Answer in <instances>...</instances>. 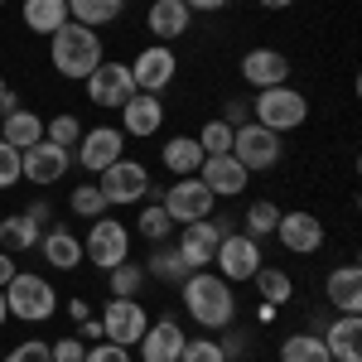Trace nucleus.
Listing matches in <instances>:
<instances>
[{"label":"nucleus","instance_id":"41","mask_svg":"<svg viewBox=\"0 0 362 362\" xmlns=\"http://www.w3.org/2000/svg\"><path fill=\"white\" fill-rule=\"evenodd\" d=\"M49 358H54V362H83L87 358V343H83V338H58V343H49Z\"/></svg>","mask_w":362,"mask_h":362},{"label":"nucleus","instance_id":"13","mask_svg":"<svg viewBox=\"0 0 362 362\" xmlns=\"http://www.w3.org/2000/svg\"><path fill=\"white\" fill-rule=\"evenodd\" d=\"M145 329H150V314H145L140 300H107V309H102V338H112L121 348H136Z\"/></svg>","mask_w":362,"mask_h":362},{"label":"nucleus","instance_id":"54","mask_svg":"<svg viewBox=\"0 0 362 362\" xmlns=\"http://www.w3.org/2000/svg\"><path fill=\"white\" fill-rule=\"evenodd\" d=\"M0 92H5V73H0Z\"/></svg>","mask_w":362,"mask_h":362},{"label":"nucleus","instance_id":"25","mask_svg":"<svg viewBox=\"0 0 362 362\" xmlns=\"http://www.w3.org/2000/svg\"><path fill=\"white\" fill-rule=\"evenodd\" d=\"M160 160H165V169L174 174V179H184V174H198L203 145H198L194 136H169L165 145H160Z\"/></svg>","mask_w":362,"mask_h":362},{"label":"nucleus","instance_id":"33","mask_svg":"<svg viewBox=\"0 0 362 362\" xmlns=\"http://www.w3.org/2000/svg\"><path fill=\"white\" fill-rule=\"evenodd\" d=\"M256 290H261V300H266V305H290V295H295V285H290V276H285V271H276V266H261V271H256Z\"/></svg>","mask_w":362,"mask_h":362},{"label":"nucleus","instance_id":"14","mask_svg":"<svg viewBox=\"0 0 362 362\" xmlns=\"http://www.w3.org/2000/svg\"><path fill=\"white\" fill-rule=\"evenodd\" d=\"M121 155H126V136H121V126H92V131H83V140H78V165H83L87 174L112 169Z\"/></svg>","mask_w":362,"mask_h":362},{"label":"nucleus","instance_id":"12","mask_svg":"<svg viewBox=\"0 0 362 362\" xmlns=\"http://www.w3.org/2000/svg\"><path fill=\"white\" fill-rule=\"evenodd\" d=\"M213 266H218V276H223L227 285L251 280L256 271H261V242H256V237H247V232H227L223 242H218Z\"/></svg>","mask_w":362,"mask_h":362},{"label":"nucleus","instance_id":"20","mask_svg":"<svg viewBox=\"0 0 362 362\" xmlns=\"http://www.w3.org/2000/svg\"><path fill=\"white\" fill-rule=\"evenodd\" d=\"M165 126V102L160 97H150V92H136L126 107H121V136H155Z\"/></svg>","mask_w":362,"mask_h":362},{"label":"nucleus","instance_id":"55","mask_svg":"<svg viewBox=\"0 0 362 362\" xmlns=\"http://www.w3.org/2000/svg\"><path fill=\"white\" fill-rule=\"evenodd\" d=\"M0 5H5V0H0Z\"/></svg>","mask_w":362,"mask_h":362},{"label":"nucleus","instance_id":"19","mask_svg":"<svg viewBox=\"0 0 362 362\" xmlns=\"http://www.w3.org/2000/svg\"><path fill=\"white\" fill-rule=\"evenodd\" d=\"M145 25H150V34H155V44H174V39L189 34L194 10H189L184 0H155V5L145 10Z\"/></svg>","mask_w":362,"mask_h":362},{"label":"nucleus","instance_id":"45","mask_svg":"<svg viewBox=\"0 0 362 362\" xmlns=\"http://www.w3.org/2000/svg\"><path fill=\"white\" fill-rule=\"evenodd\" d=\"M223 121H227V126H247V121H251V102L232 97V102H227V112H223Z\"/></svg>","mask_w":362,"mask_h":362},{"label":"nucleus","instance_id":"53","mask_svg":"<svg viewBox=\"0 0 362 362\" xmlns=\"http://www.w3.org/2000/svg\"><path fill=\"white\" fill-rule=\"evenodd\" d=\"M5 319H10V309H5V290H0V324H5Z\"/></svg>","mask_w":362,"mask_h":362},{"label":"nucleus","instance_id":"30","mask_svg":"<svg viewBox=\"0 0 362 362\" xmlns=\"http://www.w3.org/2000/svg\"><path fill=\"white\" fill-rule=\"evenodd\" d=\"M280 362H334L319 334H290L280 343Z\"/></svg>","mask_w":362,"mask_h":362},{"label":"nucleus","instance_id":"44","mask_svg":"<svg viewBox=\"0 0 362 362\" xmlns=\"http://www.w3.org/2000/svg\"><path fill=\"white\" fill-rule=\"evenodd\" d=\"M218 348H223V358H227V362H232V358H242V353H247V334H237V329L227 324V338L218 343Z\"/></svg>","mask_w":362,"mask_h":362},{"label":"nucleus","instance_id":"8","mask_svg":"<svg viewBox=\"0 0 362 362\" xmlns=\"http://www.w3.org/2000/svg\"><path fill=\"white\" fill-rule=\"evenodd\" d=\"M102 198H107V208H131V203H140V198L150 194V169L140 165V160H116L112 169H102Z\"/></svg>","mask_w":362,"mask_h":362},{"label":"nucleus","instance_id":"46","mask_svg":"<svg viewBox=\"0 0 362 362\" xmlns=\"http://www.w3.org/2000/svg\"><path fill=\"white\" fill-rule=\"evenodd\" d=\"M15 271H20V266H15V256H10V251H0V290L15 280Z\"/></svg>","mask_w":362,"mask_h":362},{"label":"nucleus","instance_id":"27","mask_svg":"<svg viewBox=\"0 0 362 362\" xmlns=\"http://www.w3.org/2000/svg\"><path fill=\"white\" fill-rule=\"evenodd\" d=\"M39 223H29L25 213H10L5 223H0V251H10V256H25V251L39 247Z\"/></svg>","mask_w":362,"mask_h":362},{"label":"nucleus","instance_id":"37","mask_svg":"<svg viewBox=\"0 0 362 362\" xmlns=\"http://www.w3.org/2000/svg\"><path fill=\"white\" fill-rule=\"evenodd\" d=\"M44 140H54V145H63V150H73V145L83 140V126H78V116L58 112L54 121H44Z\"/></svg>","mask_w":362,"mask_h":362},{"label":"nucleus","instance_id":"6","mask_svg":"<svg viewBox=\"0 0 362 362\" xmlns=\"http://www.w3.org/2000/svg\"><path fill=\"white\" fill-rule=\"evenodd\" d=\"M227 232H232V218H198V223H184V232H179V261L189 266V276L194 271H208L213 266V256H218V242H223Z\"/></svg>","mask_w":362,"mask_h":362},{"label":"nucleus","instance_id":"52","mask_svg":"<svg viewBox=\"0 0 362 362\" xmlns=\"http://www.w3.org/2000/svg\"><path fill=\"white\" fill-rule=\"evenodd\" d=\"M256 5H261V10H290L295 0H256Z\"/></svg>","mask_w":362,"mask_h":362},{"label":"nucleus","instance_id":"47","mask_svg":"<svg viewBox=\"0 0 362 362\" xmlns=\"http://www.w3.org/2000/svg\"><path fill=\"white\" fill-rule=\"evenodd\" d=\"M29 223H49V218H54V208H49V203H44V198H39V203H29V213H25Z\"/></svg>","mask_w":362,"mask_h":362},{"label":"nucleus","instance_id":"36","mask_svg":"<svg viewBox=\"0 0 362 362\" xmlns=\"http://www.w3.org/2000/svg\"><path fill=\"white\" fill-rule=\"evenodd\" d=\"M232 131H237V126H227V121H218V116H213V121H208L194 140L203 145V155H232Z\"/></svg>","mask_w":362,"mask_h":362},{"label":"nucleus","instance_id":"4","mask_svg":"<svg viewBox=\"0 0 362 362\" xmlns=\"http://www.w3.org/2000/svg\"><path fill=\"white\" fill-rule=\"evenodd\" d=\"M5 309L25 324H44L58 314V290L34 271H15V280L5 285Z\"/></svg>","mask_w":362,"mask_h":362},{"label":"nucleus","instance_id":"26","mask_svg":"<svg viewBox=\"0 0 362 362\" xmlns=\"http://www.w3.org/2000/svg\"><path fill=\"white\" fill-rule=\"evenodd\" d=\"M0 140H5V145H15V150L25 155L29 145H39V140H44V121H39L34 112H25V107H20V112L0 116Z\"/></svg>","mask_w":362,"mask_h":362},{"label":"nucleus","instance_id":"15","mask_svg":"<svg viewBox=\"0 0 362 362\" xmlns=\"http://www.w3.org/2000/svg\"><path fill=\"white\" fill-rule=\"evenodd\" d=\"M68 165H73V155L63 145L39 140V145H29L25 155H20V179H29V184H63Z\"/></svg>","mask_w":362,"mask_h":362},{"label":"nucleus","instance_id":"3","mask_svg":"<svg viewBox=\"0 0 362 362\" xmlns=\"http://www.w3.org/2000/svg\"><path fill=\"white\" fill-rule=\"evenodd\" d=\"M251 121H256V126H266V131H276V136L295 131V126H305V121H309L305 92H300V87H290V83L261 87V92H256V102H251Z\"/></svg>","mask_w":362,"mask_h":362},{"label":"nucleus","instance_id":"1","mask_svg":"<svg viewBox=\"0 0 362 362\" xmlns=\"http://www.w3.org/2000/svg\"><path fill=\"white\" fill-rule=\"evenodd\" d=\"M184 309H189V319L198 329L218 334L237 319V295L218 271H194V276H184Z\"/></svg>","mask_w":362,"mask_h":362},{"label":"nucleus","instance_id":"11","mask_svg":"<svg viewBox=\"0 0 362 362\" xmlns=\"http://www.w3.org/2000/svg\"><path fill=\"white\" fill-rule=\"evenodd\" d=\"M131 68V83L136 92H150V97H160L174 78H179V54L169 49V44H150V49H140L136 63H126Z\"/></svg>","mask_w":362,"mask_h":362},{"label":"nucleus","instance_id":"29","mask_svg":"<svg viewBox=\"0 0 362 362\" xmlns=\"http://www.w3.org/2000/svg\"><path fill=\"white\" fill-rule=\"evenodd\" d=\"M68 20V0H25V29L34 34H54Z\"/></svg>","mask_w":362,"mask_h":362},{"label":"nucleus","instance_id":"18","mask_svg":"<svg viewBox=\"0 0 362 362\" xmlns=\"http://www.w3.org/2000/svg\"><path fill=\"white\" fill-rule=\"evenodd\" d=\"M198 179L213 189V198H237L247 189V169L237 165L232 155H203V165H198Z\"/></svg>","mask_w":362,"mask_h":362},{"label":"nucleus","instance_id":"9","mask_svg":"<svg viewBox=\"0 0 362 362\" xmlns=\"http://www.w3.org/2000/svg\"><path fill=\"white\" fill-rule=\"evenodd\" d=\"M87 97L92 107H107V112H121L131 97H136V83H131V68L116 63V58H102L92 73H87Z\"/></svg>","mask_w":362,"mask_h":362},{"label":"nucleus","instance_id":"24","mask_svg":"<svg viewBox=\"0 0 362 362\" xmlns=\"http://www.w3.org/2000/svg\"><path fill=\"white\" fill-rule=\"evenodd\" d=\"M39 251H44V261H49L54 271H78V266H83V242H78L68 227L44 232V237H39Z\"/></svg>","mask_w":362,"mask_h":362},{"label":"nucleus","instance_id":"5","mask_svg":"<svg viewBox=\"0 0 362 362\" xmlns=\"http://www.w3.org/2000/svg\"><path fill=\"white\" fill-rule=\"evenodd\" d=\"M83 261H92L97 271H116L121 261H131V227L107 218V213L92 218L87 242H83Z\"/></svg>","mask_w":362,"mask_h":362},{"label":"nucleus","instance_id":"35","mask_svg":"<svg viewBox=\"0 0 362 362\" xmlns=\"http://www.w3.org/2000/svg\"><path fill=\"white\" fill-rule=\"evenodd\" d=\"M174 218L165 213V203H150V208H140V237L145 242H169V232H174Z\"/></svg>","mask_w":362,"mask_h":362},{"label":"nucleus","instance_id":"22","mask_svg":"<svg viewBox=\"0 0 362 362\" xmlns=\"http://www.w3.org/2000/svg\"><path fill=\"white\" fill-rule=\"evenodd\" d=\"M319 338H324V348H329L334 362H362V319L358 314H338Z\"/></svg>","mask_w":362,"mask_h":362},{"label":"nucleus","instance_id":"28","mask_svg":"<svg viewBox=\"0 0 362 362\" xmlns=\"http://www.w3.org/2000/svg\"><path fill=\"white\" fill-rule=\"evenodd\" d=\"M121 10H126V0H68V20H78L87 29L121 20Z\"/></svg>","mask_w":362,"mask_h":362},{"label":"nucleus","instance_id":"39","mask_svg":"<svg viewBox=\"0 0 362 362\" xmlns=\"http://www.w3.org/2000/svg\"><path fill=\"white\" fill-rule=\"evenodd\" d=\"M179 362H227V358H223V348H218V338H184Z\"/></svg>","mask_w":362,"mask_h":362},{"label":"nucleus","instance_id":"2","mask_svg":"<svg viewBox=\"0 0 362 362\" xmlns=\"http://www.w3.org/2000/svg\"><path fill=\"white\" fill-rule=\"evenodd\" d=\"M49 58H54V68L63 78L87 83V73L102 63V39H97V29L78 25V20H63V29L49 34Z\"/></svg>","mask_w":362,"mask_h":362},{"label":"nucleus","instance_id":"7","mask_svg":"<svg viewBox=\"0 0 362 362\" xmlns=\"http://www.w3.org/2000/svg\"><path fill=\"white\" fill-rule=\"evenodd\" d=\"M280 136L276 131H266V126H256V121H247V126H237L232 131V160L247 169V174H261V169H276L280 165Z\"/></svg>","mask_w":362,"mask_h":362},{"label":"nucleus","instance_id":"50","mask_svg":"<svg viewBox=\"0 0 362 362\" xmlns=\"http://www.w3.org/2000/svg\"><path fill=\"white\" fill-rule=\"evenodd\" d=\"M10 112H20V97L5 87V92H0V116H10Z\"/></svg>","mask_w":362,"mask_h":362},{"label":"nucleus","instance_id":"17","mask_svg":"<svg viewBox=\"0 0 362 362\" xmlns=\"http://www.w3.org/2000/svg\"><path fill=\"white\" fill-rule=\"evenodd\" d=\"M184 329H179V319H155L145 334H140V362H179V348H184Z\"/></svg>","mask_w":362,"mask_h":362},{"label":"nucleus","instance_id":"32","mask_svg":"<svg viewBox=\"0 0 362 362\" xmlns=\"http://www.w3.org/2000/svg\"><path fill=\"white\" fill-rule=\"evenodd\" d=\"M145 276H155V280H184L189 276V266L179 261V251L174 247H165V242H155V251H150V261H145Z\"/></svg>","mask_w":362,"mask_h":362},{"label":"nucleus","instance_id":"48","mask_svg":"<svg viewBox=\"0 0 362 362\" xmlns=\"http://www.w3.org/2000/svg\"><path fill=\"white\" fill-rule=\"evenodd\" d=\"M78 338H97V343H102V319H83V324H78Z\"/></svg>","mask_w":362,"mask_h":362},{"label":"nucleus","instance_id":"31","mask_svg":"<svg viewBox=\"0 0 362 362\" xmlns=\"http://www.w3.org/2000/svg\"><path fill=\"white\" fill-rule=\"evenodd\" d=\"M276 223H280V208L271 203V198H256V203L247 208V218H242V232L261 242V237H276Z\"/></svg>","mask_w":362,"mask_h":362},{"label":"nucleus","instance_id":"40","mask_svg":"<svg viewBox=\"0 0 362 362\" xmlns=\"http://www.w3.org/2000/svg\"><path fill=\"white\" fill-rule=\"evenodd\" d=\"M20 184V150L0 140V189H15Z\"/></svg>","mask_w":362,"mask_h":362},{"label":"nucleus","instance_id":"51","mask_svg":"<svg viewBox=\"0 0 362 362\" xmlns=\"http://www.w3.org/2000/svg\"><path fill=\"white\" fill-rule=\"evenodd\" d=\"M189 10H223V5H232V0H184Z\"/></svg>","mask_w":362,"mask_h":362},{"label":"nucleus","instance_id":"49","mask_svg":"<svg viewBox=\"0 0 362 362\" xmlns=\"http://www.w3.org/2000/svg\"><path fill=\"white\" fill-rule=\"evenodd\" d=\"M68 314L83 324V319H92V305H87V300H68Z\"/></svg>","mask_w":362,"mask_h":362},{"label":"nucleus","instance_id":"21","mask_svg":"<svg viewBox=\"0 0 362 362\" xmlns=\"http://www.w3.org/2000/svg\"><path fill=\"white\" fill-rule=\"evenodd\" d=\"M242 78H247L256 92H261V87H280V83H290V58L280 54V49H251V54L242 58Z\"/></svg>","mask_w":362,"mask_h":362},{"label":"nucleus","instance_id":"10","mask_svg":"<svg viewBox=\"0 0 362 362\" xmlns=\"http://www.w3.org/2000/svg\"><path fill=\"white\" fill-rule=\"evenodd\" d=\"M160 203H165V213L174 223H198V218H213V203H218V198H213V189H208L198 174H184V179H174L165 189Z\"/></svg>","mask_w":362,"mask_h":362},{"label":"nucleus","instance_id":"43","mask_svg":"<svg viewBox=\"0 0 362 362\" xmlns=\"http://www.w3.org/2000/svg\"><path fill=\"white\" fill-rule=\"evenodd\" d=\"M5 362H54L49 358V343H39V338H25L20 348H10V358Z\"/></svg>","mask_w":362,"mask_h":362},{"label":"nucleus","instance_id":"34","mask_svg":"<svg viewBox=\"0 0 362 362\" xmlns=\"http://www.w3.org/2000/svg\"><path fill=\"white\" fill-rule=\"evenodd\" d=\"M107 285H112V300H136L140 285H145V266L140 261H121L116 271H107Z\"/></svg>","mask_w":362,"mask_h":362},{"label":"nucleus","instance_id":"23","mask_svg":"<svg viewBox=\"0 0 362 362\" xmlns=\"http://www.w3.org/2000/svg\"><path fill=\"white\" fill-rule=\"evenodd\" d=\"M324 295L334 300L338 314H362V271L358 266H338V271H329Z\"/></svg>","mask_w":362,"mask_h":362},{"label":"nucleus","instance_id":"42","mask_svg":"<svg viewBox=\"0 0 362 362\" xmlns=\"http://www.w3.org/2000/svg\"><path fill=\"white\" fill-rule=\"evenodd\" d=\"M83 362H131V348H121V343L107 338V343H92Z\"/></svg>","mask_w":362,"mask_h":362},{"label":"nucleus","instance_id":"38","mask_svg":"<svg viewBox=\"0 0 362 362\" xmlns=\"http://www.w3.org/2000/svg\"><path fill=\"white\" fill-rule=\"evenodd\" d=\"M68 208H73L78 218H102V213H107V198H102L97 184H78L73 198H68Z\"/></svg>","mask_w":362,"mask_h":362},{"label":"nucleus","instance_id":"16","mask_svg":"<svg viewBox=\"0 0 362 362\" xmlns=\"http://www.w3.org/2000/svg\"><path fill=\"white\" fill-rule=\"evenodd\" d=\"M276 237L285 251H295V256H314V251L324 247V223L305 213V208H290V213H280L276 223Z\"/></svg>","mask_w":362,"mask_h":362}]
</instances>
